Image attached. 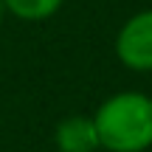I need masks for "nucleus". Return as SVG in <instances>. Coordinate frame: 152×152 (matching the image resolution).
Listing matches in <instances>:
<instances>
[{
    "instance_id": "f257e3e1",
    "label": "nucleus",
    "mask_w": 152,
    "mask_h": 152,
    "mask_svg": "<svg viewBox=\"0 0 152 152\" xmlns=\"http://www.w3.org/2000/svg\"><path fill=\"white\" fill-rule=\"evenodd\" d=\"M102 149L144 152L152 147V99L135 90L110 96L93 115Z\"/></svg>"
},
{
    "instance_id": "f03ea898",
    "label": "nucleus",
    "mask_w": 152,
    "mask_h": 152,
    "mask_svg": "<svg viewBox=\"0 0 152 152\" xmlns=\"http://www.w3.org/2000/svg\"><path fill=\"white\" fill-rule=\"evenodd\" d=\"M115 56L130 71H152V9L138 11L115 37Z\"/></svg>"
},
{
    "instance_id": "7ed1b4c3",
    "label": "nucleus",
    "mask_w": 152,
    "mask_h": 152,
    "mask_svg": "<svg viewBox=\"0 0 152 152\" xmlns=\"http://www.w3.org/2000/svg\"><path fill=\"white\" fill-rule=\"evenodd\" d=\"M56 149L59 152H96L102 149L96 124L87 115H71L56 127Z\"/></svg>"
},
{
    "instance_id": "20e7f679",
    "label": "nucleus",
    "mask_w": 152,
    "mask_h": 152,
    "mask_svg": "<svg viewBox=\"0 0 152 152\" xmlns=\"http://www.w3.org/2000/svg\"><path fill=\"white\" fill-rule=\"evenodd\" d=\"M3 6L20 20H48L59 11L62 0H3Z\"/></svg>"
},
{
    "instance_id": "39448f33",
    "label": "nucleus",
    "mask_w": 152,
    "mask_h": 152,
    "mask_svg": "<svg viewBox=\"0 0 152 152\" xmlns=\"http://www.w3.org/2000/svg\"><path fill=\"white\" fill-rule=\"evenodd\" d=\"M3 14H6V6H3V0H0V23H3Z\"/></svg>"
}]
</instances>
